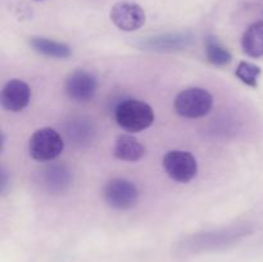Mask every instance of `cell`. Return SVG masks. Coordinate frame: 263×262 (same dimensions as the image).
Instances as JSON below:
<instances>
[{"instance_id": "5bb4252c", "label": "cell", "mask_w": 263, "mask_h": 262, "mask_svg": "<svg viewBox=\"0 0 263 262\" xmlns=\"http://www.w3.org/2000/svg\"><path fill=\"white\" fill-rule=\"evenodd\" d=\"M241 46L247 55L252 58L263 57V22L249 26L241 39Z\"/></svg>"}, {"instance_id": "7c38bea8", "label": "cell", "mask_w": 263, "mask_h": 262, "mask_svg": "<svg viewBox=\"0 0 263 262\" xmlns=\"http://www.w3.org/2000/svg\"><path fill=\"white\" fill-rule=\"evenodd\" d=\"M116 158L125 162H138L145 156V148L143 144L131 135L118 136L115 144Z\"/></svg>"}, {"instance_id": "e0dca14e", "label": "cell", "mask_w": 263, "mask_h": 262, "mask_svg": "<svg viewBox=\"0 0 263 262\" xmlns=\"http://www.w3.org/2000/svg\"><path fill=\"white\" fill-rule=\"evenodd\" d=\"M37 2H43V0H37Z\"/></svg>"}, {"instance_id": "30bf717a", "label": "cell", "mask_w": 263, "mask_h": 262, "mask_svg": "<svg viewBox=\"0 0 263 262\" xmlns=\"http://www.w3.org/2000/svg\"><path fill=\"white\" fill-rule=\"evenodd\" d=\"M192 35L187 32L163 33V35L148 38L141 43V48L154 51L182 50L192 43Z\"/></svg>"}, {"instance_id": "5b68a950", "label": "cell", "mask_w": 263, "mask_h": 262, "mask_svg": "<svg viewBox=\"0 0 263 262\" xmlns=\"http://www.w3.org/2000/svg\"><path fill=\"white\" fill-rule=\"evenodd\" d=\"M166 174L174 181L186 184L198 174V162L192 153L185 151H171L163 157Z\"/></svg>"}, {"instance_id": "277c9868", "label": "cell", "mask_w": 263, "mask_h": 262, "mask_svg": "<svg viewBox=\"0 0 263 262\" xmlns=\"http://www.w3.org/2000/svg\"><path fill=\"white\" fill-rule=\"evenodd\" d=\"M103 198L109 207L116 210H130L139 200V190L131 181L112 179L103 188Z\"/></svg>"}, {"instance_id": "9a60e30c", "label": "cell", "mask_w": 263, "mask_h": 262, "mask_svg": "<svg viewBox=\"0 0 263 262\" xmlns=\"http://www.w3.org/2000/svg\"><path fill=\"white\" fill-rule=\"evenodd\" d=\"M205 55H207L210 63L218 67L226 66L233 59L230 51L225 46L221 45L217 41V39L213 38V36H208L205 39Z\"/></svg>"}, {"instance_id": "6da1fadb", "label": "cell", "mask_w": 263, "mask_h": 262, "mask_svg": "<svg viewBox=\"0 0 263 262\" xmlns=\"http://www.w3.org/2000/svg\"><path fill=\"white\" fill-rule=\"evenodd\" d=\"M115 118L121 128L128 133H140L154 122V110L148 103L138 99H126L117 104Z\"/></svg>"}, {"instance_id": "8992f818", "label": "cell", "mask_w": 263, "mask_h": 262, "mask_svg": "<svg viewBox=\"0 0 263 262\" xmlns=\"http://www.w3.org/2000/svg\"><path fill=\"white\" fill-rule=\"evenodd\" d=\"M97 77L85 69H76L68 74L64 82V91L67 97L77 103H86L97 94Z\"/></svg>"}, {"instance_id": "2e32d148", "label": "cell", "mask_w": 263, "mask_h": 262, "mask_svg": "<svg viewBox=\"0 0 263 262\" xmlns=\"http://www.w3.org/2000/svg\"><path fill=\"white\" fill-rule=\"evenodd\" d=\"M261 73L262 69L256 64L249 63V62H240L235 71L236 77L251 87H257Z\"/></svg>"}, {"instance_id": "4fadbf2b", "label": "cell", "mask_w": 263, "mask_h": 262, "mask_svg": "<svg viewBox=\"0 0 263 262\" xmlns=\"http://www.w3.org/2000/svg\"><path fill=\"white\" fill-rule=\"evenodd\" d=\"M30 45L32 46L33 50L49 58L66 59L69 58L72 54L71 46L61 41L50 40V39L31 38Z\"/></svg>"}, {"instance_id": "52a82bcc", "label": "cell", "mask_w": 263, "mask_h": 262, "mask_svg": "<svg viewBox=\"0 0 263 262\" xmlns=\"http://www.w3.org/2000/svg\"><path fill=\"white\" fill-rule=\"evenodd\" d=\"M110 20L120 30L136 31L145 23V12L139 4L133 2H120L110 9Z\"/></svg>"}, {"instance_id": "8fae6325", "label": "cell", "mask_w": 263, "mask_h": 262, "mask_svg": "<svg viewBox=\"0 0 263 262\" xmlns=\"http://www.w3.org/2000/svg\"><path fill=\"white\" fill-rule=\"evenodd\" d=\"M66 134L68 140L73 145L85 148L91 144L95 139V126L84 117L72 118L66 127Z\"/></svg>"}, {"instance_id": "3957f363", "label": "cell", "mask_w": 263, "mask_h": 262, "mask_svg": "<svg viewBox=\"0 0 263 262\" xmlns=\"http://www.w3.org/2000/svg\"><path fill=\"white\" fill-rule=\"evenodd\" d=\"M64 149V140L58 131L44 127L35 131L28 141L31 158L37 162H49L59 156Z\"/></svg>"}, {"instance_id": "7a4b0ae2", "label": "cell", "mask_w": 263, "mask_h": 262, "mask_svg": "<svg viewBox=\"0 0 263 262\" xmlns=\"http://www.w3.org/2000/svg\"><path fill=\"white\" fill-rule=\"evenodd\" d=\"M213 105V98L202 87H189L175 98L174 107L179 116L185 118H199L207 115Z\"/></svg>"}, {"instance_id": "ba28073f", "label": "cell", "mask_w": 263, "mask_h": 262, "mask_svg": "<svg viewBox=\"0 0 263 262\" xmlns=\"http://www.w3.org/2000/svg\"><path fill=\"white\" fill-rule=\"evenodd\" d=\"M31 100V89L25 81L13 79L3 86L0 103L5 110L21 112L28 105Z\"/></svg>"}, {"instance_id": "9c48e42d", "label": "cell", "mask_w": 263, "mask_h": 262, "mask_svg": "<svg viewBox=\"0 0 263 262\" xmlns=\"http://www.w3.org/2000/svg\"><path fill=\"white\" fill-rule=\"evenodd\" d=\"M40 182L49 193L58 194L69 188L72 182V172L66 164L54 163L45 167L40 174Z\"/></svg>"}]
</instances>
